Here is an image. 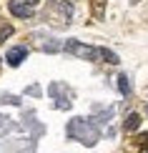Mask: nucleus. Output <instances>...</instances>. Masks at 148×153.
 <instances>
[{
	"label": "nucleus",
	"mask_w": 148,
	"mask_h": 153,
	"mask_svg": "<svg viewBox=\"0 0 148 153\" xmlns=\"http://www.w3.org/2000/svg\"><path fill=\"white\" fill-rule=\"evenodd\" d=\"M68 133L73 138H78V141H83L86 146H93L98 141V136H100V131L95 128V123H91L86 118H73L70 126H68Z\"/></svg>",
	"instance_id": "obj_1"
},
{
	"label": "nucleus",
	"mask_w": 148,
	"mask_h": 153,
	"mask_svg": "<svg viewBox=\"0 0 148 153\" xmlns=\"http://www.w3.org/2000/svg\"><path fill=\"white\" fill-rule=\"evenodd\" d=\"M65 50L70 55H75V58H80V60H98V48L88 45V43H80V40H68Z\"/></svg>",
	"instance_id": "obj_2"
},
{
	"label": "nucleus",
	"mask_w": 148,
	"mask_h": 153,
	"mask_svg": "<svg viewBox=\"0 0 148 153\" xmlns=\"http://www.w3.org/2000/svg\"><path fill=\"white\" fill-rule=\"evenodd\" d=\"M8 10H10L15 18H33V8L25 5L23 0H10V3H8Z\"/></svg>",
	"instance_id": "obj_3"
},
{
	"label": "nucleus",
	"mask_w": 148,
	"mask_h": 153,
	"mask_svg": "<svg viewBox=\"0 0 148 153\" xmlns=\"http://www.w3.org/2000/svg\"><path fill=\"white\" fill-rule=\"evenodd\" d=\"M25 55H28V48H25V45L10 48V50H8V63H10L13 68H18V65H20V63L25 60Z\"/></svg>",
	"instance_id": "obj_4"
},
{
	"label": "nucleus",
	"mask_w": 148,
	"mask_h": 153,
	"mask_svg": "<svg viewBox=\"0 0 148 153\" xmlns=\"http://www.w3.org/2000/svg\"><path fill=\"white\" fill-rule=\"evenodd\" d=\"M98 58H100L103 63H111V65L118 63V55H115L113 50H108V48H98Z\"/></svg>",
	"instance_id": "obj_5"
},
{
	"label": "nucleus",
	"mask_w": 148,
	"mask_h": 153,
	"mask_svg": "<svg viewBox=\"0 0 148 153\" xmlns=\"http://www.w3.org/2000/svg\"><path fill=\"white\" fill-rule=\"evenodd\" d=\"M138 126H141V116H138V113H131V116L126 118V126H123V128H126L128 133H133V131H138Z\"/></svg>",
	"instance_id": "obj_6"
},
{
	"label": "nucleus",
	"mask_w": 148,
	"mask_h": 153,
	"mask_svg": "<svg viewBox=\"0 0 148 153\" xmlns=\"http://www.w3.org/2000/svg\"><path fill=\"white\" fill-rule=\"evenodd\" d=\"M115 80H118V88H120V93H123V95H128V93H131V83H128V78H126V75H118Z\"/></svg>",
	"instance_id": "obj_7"
},
{
	"label": "nucleus",
	"mask_w": 148,
	"mask_h": 153,
	"mask_svg": "<svg viewBox=\"0 0 148 153\" xmlns=\"http://www.w3.org/2000/svg\"><path fill=\"white\" fill-rule=\"evenodd\" d=\"M10 35H13V25H3V30H0V43H5Z\"/></svg>",
	"instance_id": "obj_8"
},
{
	"label": "nucleus",
	"mask_w": 148,
	"mask_h": 153,
	"mask_svg": "<svg viewBox=\"0 0 148 153\" xmlns=\"http://www.w3.org/2000/svg\"><path fill=\"white\" fill-rule=\"evenodd\" d=\"M28 93H30V95H40V88H38V85H30Z\"/></svg>",
	"instance_id": "obj_9"
},
{
	"label": "nucleus",
	"mask_w": 148,
	"mask_h": 153,
	"mask_svg": "<svg viewBox=\"0 0 148 153\" xmlns=\"http://www.w3.org/2000/svg\"><path fill=\"white\" fill-rule=\"evenodd\" d=\"M23 3H25V5H30V8H35V5H38V0H23Z\"/></svg>",
	"instance_id": "obj_10"
}]
</instances>
